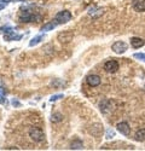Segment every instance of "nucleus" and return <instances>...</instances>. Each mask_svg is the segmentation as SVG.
Returning a JSON list of instances; mask_svg holds the SVG:
<instances>
[{
  "label": "nucleus",
  "instance_id": "11",
  "mask_svg": "<svg viewBox=\"0 0 145 151\" xmlns=\"http://www.w3.org/2000/svg\"><path fill=\"white\" fill-rule=\"evenodd\" d=\"M132 6L137 12H144L145 11V0H133Z\"/></svg>",
  "mask_w": 145,
  "mask_h": 151
},
{
  "label": "nucleus",
  "instance_id": "14",
  "mask_svg": "<svg viewBox=\"0 0 145 151\" xmlns=\"http://www.w3.org/2000/svg\"><path fill=\"white\" fill-rule=\"evenodd\" d=\"M134 139L137 142H145V128H140L136 132Z\"/></svg>",
  "mask_w": 145,
  "mask_h": 151
},
{
  "label": "nucleus",
  "instance_id": "6",
  "mask_svg": "<svg viewBox=\"0 0 145 151\" xmlns=\"http://www.w3.org/2000/svg\"><path fill=\"white\" fill-rule=\"evenodd\" d=\"M87 14H88V16L92 17V18H98V17H100V16L104 14V9L98 7V6H95V5H92L91 7H88Z\"/></svg>",
  "mask_w": 145,
  "mask_h": 151
},
{
  "label": "nucleus",
  "instance_id": "24",
  "mask_svg": "<svg viewBox=\"0 0 145 151\" xmlns=\"http://www.w3.org/2000/svg\"><path fill=\"white\" fill-rule=\"evenodd\" d=\"M12 105H15V106H19L21 104L17 102V100H12Z\"/></svg>",
  "mask_w": 145,
  "mask_h": 151
},
{
  "label": "nucleus",
  "instance_id": "15",
  "mask_svg": "<svg viewBox=\"0 0 145 151\" xmlns=\"http://www.w3.org/2000/svg\"><path fill=\"white\" fill-rule=\"evenodd\" d=\"M70 149L71 150H82L83 149V143L80 139H75L74 142H71Z\"/></svg>",
  "mask_w": 145,
  "mask_h": 151
},
{
  "label": "nucleus",
  "instance_id": "17",
  "mask_svg": "<svg viewBox=\"0 0 145 151\" xmlns=\"http://www.w3.org/2000/svg\"><path fill=\"white\" fill-rule=\"evenodd\" d=\"M42 40H44V35H38V36L33 37V39L30 40V42H29V46H30V47H33V46H36L38 44H40Z\"/></svg>",
  "mask_w": 145,
  "mask_h": 151
},
{
  "label": "nucleus",
  "instance_id": "12",
  "mask_svg": "<svg viewBox=\"0 0 145 151\" xmlns=\"http://www.w3.org/2000/svg\"><path fill=\"white\" fill-rule=\"evenodd\" d=\"M131 45H132L133 48H140V47H143L145 45V40L141 39V37L134 36V37H132L131 39Z\"/></svg>",
  "mask_w": 145,
  "mask_h": 151
},
{
  "label": "nucleus",
  "instance_id": "8",
  "mask_svg": "<svg viewBox=\"0 0 145 151\" xmlns=\"http://www.w3.org/2000/svg\"><path fill=\"white\" fill-rule=\"evenodd\" d=\"M86 81H87V83H88L91 87H97V86L100 85L102 79H100V76H98V75L92 74V75H88V76L86 78Z\"/></svg>",
  "mask_w": 145,
  "mask_h": 151
},
{
  "label": "nucleus",
  "instance_id": "4",
  "mask_svg": "<svg viewBox=\"0 0 145 151\" xmlns=\"http://www.w3.org/2000/svg\"><path fill=\"white\" fill-rule=\"evenodd\" d=\"M55 19L57 21L58 24H64L67 22H69L71 19V14L68 10H63V11H59L58 14L56 15Z\"/></svg>",
  "mask_w": 145,
  "mask_h": 151
},
{
  "label": "nucleus",
  "instance_id": "9",
  "mask_svg": "<svg viewBox=\"0 0 145 151\" xmlns=\"http://www.w3.org/2000/svg\"><path fill=\"white\" fill-rule=\"evenodd\" d=\"M116 128H117V131L121 134H123V135H128L131 133V127H129V124L127 122H120V123H117Z\"/></svg>",
  "mask_w": 145,
  "mask_h": 151
},
{
  "label": "nucleus",
  "instance_id": "10",
  "mask_svg": "<svg viewBox=\"0 0 145 151\" xmlns=\"http://www.w3.org/2000/svg\"><path fill=\"white\" fill-rule=\"evenodd\" d=\"M57 39H58V41H59V42H62V44H63V42H69V41L72 39V33H71V32H69V30L63 32V33L58 34Z\"/></svg>",
  "mask_w": 145,
  "mask_h": 151
},
{
  "label": "nucleus",
  "instance_id": "20",
  "mask_svg": "<svg viewBox=\"0 0 145 151\" xmlns=\"http://www.w3.org/2000/svg\"><path fill=\"white\" fill-rule=\"evenodd\" d=\"M64 96L62 94V93H59V94H55V96H52L51 98H50V100L51 102H57V100H59V99H62Z\"/></svg>",
  "mask_w": 145,
  "mask_h": 151
},
{
  "label": "nucleus",
  "instance_id": "16",
  "mask_svg": "<svg viewBox=\"0 0 145 151\" xmlns=\"http://www.w3.org/2000/svg\"><path fill=\"white\" fill-rule=\"evenodd\" d=\"M57 26H58V23H57V21L55 19V21H52V22H50V23L45 24V26L42 27V29H41V32H48V30H52V29H55Z\"/></svg>",
  "mask_w": 145,
  "mask_h": 151
},
{
  "label": "nucleus",
  "instance_id": "1",
  "mask_svg": "<svg viewBox=\"0 0 145 151\" xmlns=\"http://www.w3.org/2000/svg\"><path fill=\"white\" fill-rule=\"evenodd\" d=\"M99 110H100L102 114H104V115L111 114V112L115 110L114 100H111V99H103L102 102L99 103Z\"/></svg>",
  "mask_w": 145,
  "mask_h": 151
},
{
  "label": "nucleus",
  "instance_id": "2",
  "mask_svg": "<svg viewBox=\"0 0 145 151\" xmlns=\"http://www.w3.org/2000/svg\"><path fill=\"white\" fill-rule=\"evenodd\" d=\"M29 137H30V139L34 140L35 143H40L45 139L44 131L40 127H32L29 129Z\"/></svg>",
  "mask_w": 145,
  "mask_h": 151
},
{
  "label": "nucleus",
  "instance_id": "19",
  "mask_svg": "<svg viewBox=\"0 0 145 151\" xmlns=\"http://www.w3.org/2000/svg\"><path fill=\"white\" fill-rule=\"evenodd\" d=\"M114 137H115V132H114L111 128H108V129H106L105 138H106V139H110V138H114Z\"/></svg>",
  "mask_w": 145,
  "mask_h": 151
},
{
  "label": "nucleus",
  "instance_id": "21",
  "mask_svg": "<svg viewBox=\"0 0 145 151\" xmlns=\"http://www.w3.org/2000/svg\"><path fill=\"white\" fill-rule=\"evenodd\" d=\"M133 57H134L136 59L145 62V53H134V55H133Z\"/></svg>",
  "mask_w": 145,
  "mask_h": 151
},
{
  "label": "nucleus",
  "instance_id": "5",
  "mask_svg": "<svg viewBox=\"0 0 145 151\" xmlns=\"http://www.w3.org/2000/svg\"><path fill=\"white\" fill-rule=\"evenodd\" d=\"M104 70L106 73H110V74H114L118 70V63L116 59H110V60H108L105 62V64H104Z\"/></svg>",
  "mask_w": 145,
  "mask_h": 151
},
{
  "label": "nucleus",
  "instance_id": "3",
  "mask_svg": "<svg viewBox=\"0 0 145 151\" xmlns=\"http://www.w3.org/2000/svg\"><path fill=\"white\" fill-rule=\"evenodd\" d=\"M39 18H40V17L35 16V14H33V12H32V11H29V10H24V11H22L21 14H19V16H18L19 22H22V23L34 22V21L39 19Z\"/></svg>",
  "mask_w": 145,
  "mask_h": 151
},
{
  "label": "nucleus",
  "instance_id": "7",
  "mask_svg": "<svg viewBox=\"0 0 145 151\" xmlns=\"http://www.w3.org/2000/svg\"><path fill=\"white\" fill-rule=\"evenodd\" d=\"M111 50H113L115 53L121 55V53H123L125 51H127V44L123 42V41H116V42L113 44Z\"/></svg>",
  "mask_w": 145,
  "mask_h": 151
},
{
  "label": "nucleus",
  "instance_id": "23",
  "mask_svg": "<svg viewBox=\"0 0 145 151\" xmlns=\"http://www.w3.org/2000/svg\"><path fill=\"white\" fill-rule=\"evenodd\" d=\"M0 103H1V104H5V103H6L5 97H4V96H1V94H0Z\"/></svg>",
  "mask_w": 145,
  "mask_h": 151
},
{
  "label": "nucleus",
  "instance_id": "13",
  "mask_svg": "<svg viewBox=\"0 0 145 151\" xmlns=\"http://www.w3.org/2000/svg\"><path fill=\"white\" fill-rule=\"evenodd\" d=\"M4 39H5L6 41L21 40V39H22V35H19V34H16V32H15V30H11V32H9V33H6V34H5Z\"/></svg>",
  "mask_w": 145,
  "mask_h": 151
},
{
  "label": "nucleus",
  "instance_id": "22",
  "mask_svg": "<svg viewBox=\"0 0 145 151\" xmlns=\"http://www.w3.org/2000/svg\"><path fill=\"white\" fill-rule=\"evenodd\" d=\"M9 1H11V0H0V10H3L9 4Z\"/></svg>",
  "mask_w": 145,
  "mask_h": 151
},
{
  "label": "nucleus",
  "instance_id": "18",
  "mask_svg": "<svg viewBox=\"0 0 145 151\" xmlns=\"http://www.w3.org/2000/svg\"><path fill=\"white\" fill-rule=\"evenodd\" d=\"M62 120H63V115L62 114H58V112H56V114H52V116H51V121L52 122H56V123L60 122Z\"/></svg>",
  "mask_w": 145,
  "mask_h": 151
}]
</instances>
